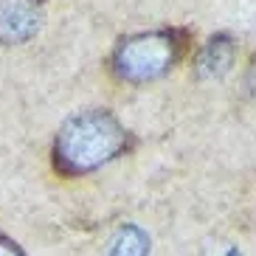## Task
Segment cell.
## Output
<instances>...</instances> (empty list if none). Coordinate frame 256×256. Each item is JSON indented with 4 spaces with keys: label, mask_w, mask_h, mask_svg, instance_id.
I'll return each mask as SVG.
<instances>
[{
    "label": "cell",
    "mask_w": 256,
    "mask_h": 256,
    "mask_svg": "<svg viewBox=\"0 0 256 256\" xmlns=\"http://www.w3.org/2000/svg\"><path fill=\"white\" fill-rule=\"evenodd\" d=\"M124 150V130L104 110H84L62 124L54 141V164L65 174H84Z\"/></svg>",
    "instance_id": "6da1fadb"
},
{
    "label": "cell",
    "mask_w": 256,
    "mask_h": 256,
    "mask_svg": "<svg viewBox=\"0 0 256 256\" xmlns=\"http://www.w3.org/2000/svg\"><path fill=\"white\" fill-rule=\"evenodd\" d=\"M178 56V42L166 31H152V34H138L121 42L116 51V70L118 76L130 82H146L155 76L166 74Z\"/></svg>",
    "instance_id": "7a4b0ae2"
},
{
    "label": "cell",
    "mask_w": 256,
    "mask_h": 256,
    "mask_svg": "<svg viewBox=\"0 0 256 256\" xmlns=\"http://www.w3.org/2000/svg\"><path fill=\"white\" fill-rule=\"evenodd\" d=\"M40 26V0H0V42L20 46Z\"/></svg>",
    "instance_id": "3957f363"
},
{
    "label": "cell",
    "mask_w": 256,
    "mask_h": 256,
    "mask_svg": "<svg viewBox=\"0 0 256 256\" xmlns=\"http://www.w3.org/2000/svg\"><path fill=\"white\" fill-rule=\"evenodd\" d=\"M234 62V46L226 37L211 40L203 48L200 60H197V74L200 76H222Z\"/></svg>",
    "instance_id": "277c9868"
},
{
    "label": "cell",
    "mask_w": 256,
    "mask_h": 256,
    "mask_svg": "<svg viewBox=\"0 0 256 256\" xmlns=\"http://www.w3.org/2000/svg\"><path fill=\"white\" fill-rule=\"evenodd\" d=\"M146 250H150L146 236H144L138 228H124V231H118V236L113 240L110 256H146Z\"/></svg>",
    "instance_id": "5b68a950"
},
{
    "label": "cell",
    "mask_w": 256,
    "mask_h": 256,
    "mask_svg": "<svg viewBox=\"0 0 256 256\" xmlns=\"http://www.w3.org/2000/svg\"><path fill=\"white\" fill-rule=\"evenodd\" d=\"M0 256H26L8 236H0Z\"/></svg>",
    "instance_id": "8992f818"
},
{
    "label": "cell",
    "mask_w": 256,
    "mask_h": 256,
    "mask_svg": "<svg viewBox=\"0 0 256 256\" xmlns=\"http://www.w3.org/2000/svg\"><path fill=\"white\" fill-rule=\"evenodd\" d=\"M250 84H254V90H256V62H254V68H250Z\"/></svg>",
    "instance_id": "52a82bcc"
}]
</instances>
